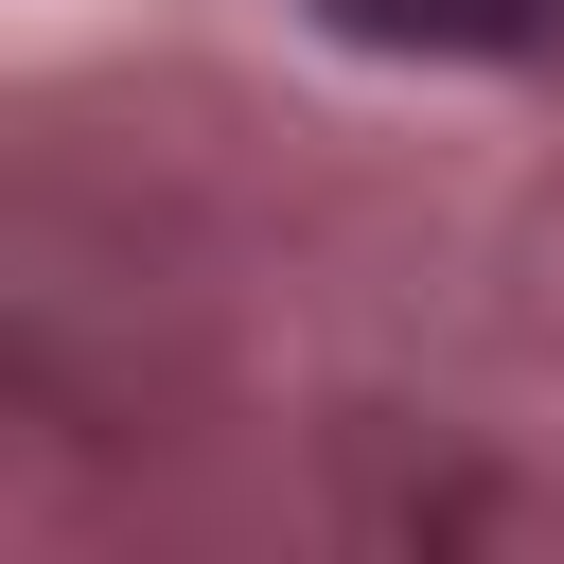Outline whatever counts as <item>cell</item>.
Returning <instances> with one entry per match:
<instances>
[{
  "label": "cell",
  "instance_id": "cell-1",
  "mask_svg": "<svg viewBox=\"0 0 564 564\" xmlns=\"http://www.w3.org/2000/svg\"><path fill=\"white\" fill-rule=\"evenodd\" d=\"M317 18L370 53H546L564 35V0H317Z\"/></svg>",
  "mask_w": 564,
  "mask_h": 564
}]
</instances>
